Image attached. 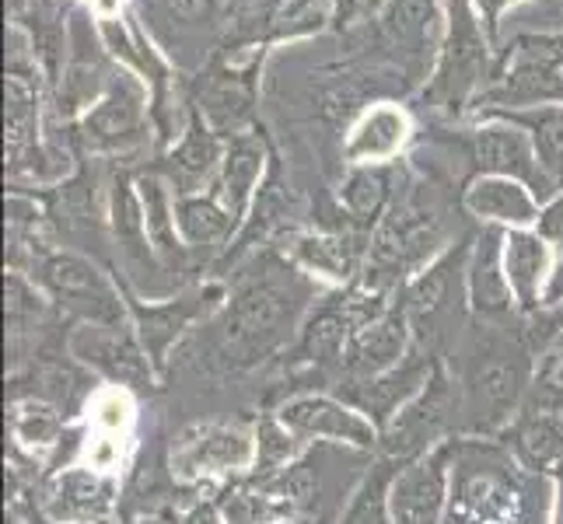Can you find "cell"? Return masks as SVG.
<instances>
[{
    "label": "cell",
    "instance_id": "6da1fadb",
    "mask_svg": "<svg viewBox=\"0 0 563 524\" xmlns=\"http://www.w3.org/2000/svg\"><path fill=\"white\" fill-rule=\"evenodd\" d=\"M221 312L207 322L213 360L224 371H252L295 346L301 325L319 301V287L277 245H266L239 263Z\"/></svg>",
    "mask_w": 563,
    "mask_h": 524
},
{
    "label": "cell",
    "instance_id": "7a4b0ae2",
    "mask_svg": "<svg viewBox=\"0 0 563 524\" xmlns=\"http://www.w3.org/2000/svg\"><path fill=\"white\" fill-rule=\"evenodd\" d=\"M452 357H459L449 364L462 399L459 437L497 441L526 410L532 388L536 349L526 339V328H494L473 322L470 336L459 339Z\"/></svg>",
    "mask_w": 563,
    "mask_h": 524
},
{
    "label": "cell",
    "instance_id": "3957f363",
    "mask_svg": "<svg viewBox=\"0 0 563 524\" xmlns=\"http://www.w3.org/2000/svg\"><path fill=\"white\" fill-rule=\"evenodd\" d=\"M473 235H462L413 274L399 290V304L413 328V343L438 360H449L459 346V336L470 315V290H465V269H470Z\"/></svg>",
    "mask_w": 563,
    "mask_h": 524
},
{
    "label": "cell",
    "instance_id": "277c9868",
    "mask_svg": "<svg viewBox=\"0 0 563 524\" xmlns=\"http://www.w3.org/2000/svg\"><path fill=\"white\" fill-rule=\"evenodd\" d=\"M25 277H32L56 312L70 319L74 325H106V328L130 325L123 283L115 277V269H109L99 259L49 245L38 252Z\"/></svg>",
    "mask_w": 563,
    "mask_h": 524
},
{
    "label": "cell",
    "instance_id": "5b68a950",
    "mask_svg": "<svg viewBox=\"0 0 563 524\" xmlns=\"http://www.w3.org/2000/svg\"><path fill=\"white\" fill-rule=\"evenodd\" d=\"M154 133V94L147 81L120 67L112 74L106 94L74 126V141L85 158L115 161L133 158L151 147Z\"/></svg>",
    "mask_w": 563,
    "mask_h": 524
},
{
    "label": "cell",
    "instance_id": "8992f818",
    "mask_svg": "<svg viewBox=\"0 0 563 524\" xmlns=\"http://www.w3.org/2000/svg\"><path fill=\"white\" fill-rule=\"evenodd\" d=\"M490 49L494 46L473 11V0H449V35L423 88V102L444 120L470 112L479 91L490 85Z\"/></svg>",
    "mask_w": 563,
    "mask_h": 524
},
{
    "label": "cell",
    "instance_id": "52a82bcc",
    "mask_svg": "<svg viewBox=\"0 0 563 524\" xmlns=\"http://www.w3.org/2000/svg\"><path fill=\"white\" fill-rule=\"evenodd\" d=\"M536 105H563V32L515 38V46L500 53L497 74L470 112L490 115Z\"/></svg>",
    "mask_w": 563,
    "mask_h": 524
},
{
    "label": "cell",
    "instance_id": "ba28073f",
    "mask_svg": "<svg viewBox=\"0 0 563 524\" xmlns=\"http://www.w3.org/2000/svg\"><path fill=\"white\" fill-rule=\"evenodd\" d=\"M120 277V274H115ZM123 294L130 308V325L133 333L141 336L147 357L154 364V371L165 378L168 371V357L192 328H203L213 315L221 312V304L228 298V283L224 280H203V283H186L176 294L165 298H144L137 294L123 277Z\"/></svg>",
    "mask_w": 563,
    "mask_h": 524
},
{
    "label": "cell",
    "instance_id": "9c48e42d",
    "mask_svg": "<svg viewBox=\"0 0 563 524\" xmlns=\"http://www.w3.org/2000/svg\"><path fill=\"white\" fill-rule=\"evenodd\" d=\"M252 465H256V431L242 423H189L168 451L172 479L189 490H218L231 479L249 476Z\"/></svg>",
    "mask_w": 563,
    "mask_h": 524
},
{
    "label": "cell",
    "instance_id": "30bf717a",
    "mask_svg": "<svg viewBox=\"0 0 563 524\" xmlns=\"http://www.w3.org/2000/svg\"><path fill=\"white\" fill-rule=\"evenodd\" d=\"M459 413H462L459 381L452 375L449 360H441L434 367L431 381H427L382 431L378 455L393 458L396 465L417 461L420 455L434 451L438 444L459 437Z\"/></svg>",
    "mask_w": 563,
    "mask_h": 524
},
{
    "label": "cell",
    "instance_id": "8fae6325",
    "mask_svg": "<svg viewBox=\"0 0 563 524\" xmlns=\"http://www.w3.org/2000/svg\"><path fill=\"white\" fill-rule=\"evenodd\" d=\"M228 0H141V25L172 67L203 74L221 49Z\"/></svg>",
    "mask_w": 563,
    "mask_h": 524
},
{
    "label": "cell",
    "instance_id": "7c38bea8",
    "mask_svg": "<svg viewBox=\"0 0 563 524\" xmlns=\"http://www.w3.org/2000/svg\"><path fill=\"white\" fill-rule=\"evenodd\" d=\"M260 67H263V53L249 56L245 64L224 60V56L218 53L203 67V74L192 77L189 105L197 109L224 141L242 137V133L260 126V112H256V105H260Z\"/></svg>",
    "mask_w": 563,
    "mask_h": 524
},
{
    "label": "cell",
    "instance_id": "4fadbf2b",
    "mask_svg": "<svg viewBox=\"0 0 563 524\" xmlns=\"http://www.w3.org/2000/svg\"><path fill=\"white\" fill-rule=\"evenodd\" d=\"M290 431L308 444H329V448L378 455L382 431L367 420L354 402L336 392H295L274 410Z\"/></svg>",
    "mask_w": 563,
    "mask_h": 524
},
{
    "label": "cell",
    "instance_id": "5bb4252c",
    "mask_svg": "<svg viewBox=\"0 0 563 524\" xmlns=\"http://www.w3.org/2000/svg\"><path fill=\"white\" fill-rule=\"evenodd\" d=\"M70 354L77 364H85L95 378L109 381L112 388L130 395H154L162 384V375L154 371L141 336L133 325L106 328V325H74L70 328Z\"/></svg>",
    "mask_w": 563,
    "mask_h": 524
},
{
    "label": "cell",
    "instance_id": "9a60e30c",
    "mask_svg": "<svg viewBox=\"0 0 563 524\" xmlns=\"http://www.w3.org/2000/svg\"><path fill=\"white\" fill-rule=\"evenodd\" d=\"M372 238H375L372 231H361L351 221L340 218L336 224H322L312 231L287 235V242L277 248L316 283L340 290L361 280L367 256H372Z\"/></svg>",
    "mask_w": 563,
    "mask_h": 524
},
{
    "label": "cell",
    "instance_id": "2e32d148",
    "mask_svg": "<svg viewBox=\"0 0 563 524\" xmlns=\"http://www.w3.org/2000/svg\"><path fill=\"white\" fill-rule=\"evenodd\" d=\"M25 493L56 524H112L120 511V476L106 469L67 465Z\"/></svg>",
    "mask_w": 563,
    "mask_h": 524
},
{
    "label": "cell",
    "instance_id": "e0dca14e",
    "mask_svg": "<svg viewBox=\"0 0 563 524\" xmlns=\"http://www.w3.org/2000/svg\"><path fill=\"white\" fill-rule=\"evenodd\" d=\"M449 8L444 0H393L378 18V32L385 49L396 53L399 67L410 74V81H431V64H438L444 35H449Z\"/></svg>",
    "mask_w": 563,
    "mask_h": 524
},
{
    "label": "cell",
    "instance_id": "ac0fdd59",
    "mask_svg": "<svg viewBox=\"0 0 563 524\" xmlns=\"http://www.w3.org/2000/svg\"><path fill=\"white\" fill-rule=\"evenodd\" d=\"M459 150L470 161V179H476V175H508V179L529 182L542 203L550 200L536 161V147L521 126L500 120V115H479V123L462 133Z\"/></svg>",
    "mask_w": 563,
    "mask_h": 524
},
{
    "label": "cell",
    "instance_id": "d6986e66",
    "mask_svg": "<svg viewBox=\"0 0 563 524\" xmlns=\"http://www.w3.org/2000/svg\"><path fill=\"white\" fill-rule=\"evenodd\" d=\"M459 441L452 437L438 444L434 451L420 455L417 461L402 465L393 479L388 508H393V524H444L452 500V472Z\"/></svg>",
    "mask_w": 563,
    "mask_h": 524
},
{
    "label": "cell",
    "instance_id": "ffe728a7",
    "mask_svg": "<svg viewBox=\"0 0 563 524\" xmlns=\"http://www.w3.org/2000/svg\"><path fill=\"white\" fill-rule=\"evenodd\" d=\"M504 227H479L470 245V269H465V290H470V315L476 325L494 328H526L518 312L515 290L504 274Z\"/></svg>",
    "mask_w": 563,
    "mask_h": 524
},
{
    "label": "cell",
    "instance_id": "44dd1931",
    "mask_svg": "<svg viewBox=\"0 0 563 524\" xmlns=\"http://www.w3.org/2000/svg\"><path fill=\"white\" fill-rule=\"evenodd\" d=\"M410 349H413V328L396 298L375 322H367L351 336V343L343 349V360H340V378L333 388L372 381L385 371H393V367H399L406 357H410Z\"/></svg>",
    "mask_w": 563,
    "mask_h": 524
},
{
    "label": "cell",
    "instance_id": "7402d4cb",
    "mask_svg": "<svg viewBox=\"0 0 563 524\" xmlns=\"http://www.w3.org/2000/svg\"><path fill=\"white\" fill-rule=\"evenodd\" d=\"M224 147H228V141L221 133L213 130L197 109H189L179 141L147 168L158 171L176 197H197V192H207L213 182H218Z\"/></svg>",
    "mask_w": 563,
    "mask_h": 524
},
{
    "label": "cell",
    "instance_id": "603a6c76",
    "mask_svg": "<svg viewBox=\"0 0 563 524\" xmlns=\"http://www.w3.org/2000/svg\"><path fill=\"white\" fill-rule=\"evenodd\" d=\"M459 207L465 218H473L479 227H536L542 200L536 189L521 179H508V175H476L465 179L459 192Z\"/></svg>",
    "mask_w": 563,
    "mask_h": 524
},
{
    "label": "cell",
    "instance_id": "cb8c5ba5",
    "mask_svg": "<svg viewBox=\"0 0 563 524\" xmlns=\"http://www.w3.org/2000/svg\"><path fill=\"white\" fill-rule=\"evenodd\" d=\"M438 364H441L438 357L423 354V349L413 343L410 357H406L399 367H393V371H385V375H378L372 381L340 384V388H333V392L343 395L346 402H354L357 410L378 426V431H385V426L393 423V416L402 410V405L410 402L427 381H431Z\"/></svg>",
    "mask_w": 563,
    "mask_h": 524
},
{
    "label": "cell",
    "instance_id": "d4e9b609",
    "mask_svg": "<svg viewBox=\"0 0 563 524\" xmlns=\"http://www.w3.org/2000/svg\"><path fill=\"white\" fill-rule=\"evenodd\" d=\"M556 269V248L536 227H518L504 235V274L515 290L521 319L547 312L550 280Z\"/></svg>",
    "mask_w": 563,
    "mask_h": 524
},
{
    "label": "cell",
    "instance_id": "484cf974",
    "mask_svg": "<svg viewBox=\"0 0 563 524\" xmlns=\"http://www.w3.org/2000/svg\"><path fill=\"white\" fill-rule=\"evenodd\" d=\"M269 154H274V144L263 133V126L242 133V137H231L224 147V161L218 171V182L210 189L218 192V200L224 203V210L235 218L242 227L249 221V210L256 203V192L266 179L269 168ZM242 235V231H239Z\"/></svg>",
    "mask_w": 563,
    "mask_h": 524
},
{
    "label": "cell",
    "instance_id": "4316f807",
    "mask_svg": "<svg viewBox=\"0 0 563 524\" xmlns=\"http://www.w3.org/2000/svg\"><path fill=\"white\" fill-rule=\"evenodd\" d=\"M413 141L410 112L396 102H375L357 112V120L346 130L343 161L346 165H396L402 150Z\"/></svg>",
    "mask_w": 563,
    "mask_h": 524
},
{
    "label": "cell",
    "instance_id": "83f0119b",
    "mask_svg": "<svg viewBox=\"0 0 563 524\" xmlns=\"http://www.w3.org/2000/svg\"><path fill=\"white\" fill-rule=\"evenodd\" d=\"M137 192H141V203H144V224H147V238H151L154 256H158V263L165 266V274L179 283L186 274L200 269V263L179 235L176 192H172V186L147 165L137 171Z\"/></svg>",
    "mask_w": 563,
    "mask_h": 524
},
{
    "label": "cell",
    "instance_id": "f1b7e54d",
    "mask_svg": "<svg viewBox=\"0 0 563 524\" xmlns=\"http://www.w3.org/2000/svg\"><path fill=\"white\" fill-rule=\"evenodd\" d=\"M508 455L542 482L563 476V416L542 410H521L515 423L497 437Z\"/></svg>",
    "mask_w": 563,
    "mask_h": 524
},
{
    "label": "cell",
    "instance_id": "f546056e",
    "mask_svg": "<svg viewBox=\"0 0 563 524\" xmlns=\"http://www.w3.org/2000/svg\"><path fill=\"white\" fill-rule=\"evenodd\" d=\"M402 165H346L336 200L340 218L351 221L361 231H378L388 207L396 203V192L402 186Z\"/></svg>",
    "mask_w": 563,
    "mask_h": 524
},
{
    "label": "cell",
    "instance_id": "4dcf8cb0",
    "mask_svg": "<svg viewBox=\"0 0 563 524\" xmlns=\"http://www.w3.org/2000/svg\"><path fill=\"white\" fill-rule=\"evenodd\" d=\"M176 224L186 248L203 266H218L242 231V224L224 210L213 189L197 192V197H176Z\"/></svg>",
    "mask_w": 563,
    "mask_h": 524
},
{
    "label": "cell",
    "instance_id": "1f68e13d",
    "mask_svg": "<svg viewBox=\"0 0 563 524\" xmlns=\"http://www.w3.org/2000/svg\"><path fill=\"white\" fill-rule=\"evenodd\" d=\"M213 500L224 514V524H295L301 511L295 500L284 497L274 482H260L252 476L231 479L213 490Z\"/></svg>",
    "mask_w": 563,
    "mask_h": 524
},
{
    "label": "cell",
    "instance_id": "d6a6232c",
    "mask_svg": "<svg viewBox=\"0 0 563 524\" xmlns=\"http://www.w3.org/2000/svg\"><path fill=\"white\" fill-rule=\"evenodd\" d=\"M490 115H500V120H508L529 133L547 192L550 197L560 192L563 189V105L508 109V112H490Z\"/></svg>",
    "mask_w": 563,
    "mask_h": 524
},
{
    "label": "cell",
    "instance_id": "836d02e7",
    "mask_svg": "<svg viewBox=\"0 0 563 524\" xmlns=\"http://www.w3.org/2000/svg\"><path fill=\"white\" fill-rule=\"evenodd\" d=\"M402 465L393 458L375 455L361 482L351 490L343 503V514L336 524H393V508H388V493H393V479Z\"/></svg>",
    "mask_w": 563,
    "mask_h": 524
},
{
    "label": "cell",
    "instance_id": "e575fe53",
    "mask_svg": "<svg viewBox=\"0 0 563 524\" xmlns=\"http://www.w3.org/2000/svg\"><path fill=\"white\" fill-rule=\"evenodd\" d=\"M252 431H256V465H252L249 476L260 482L277 479L284 469H290V465L312 448V444L301 441L277 413H260L256 423H252Z\"/></svg>",
    "mask_w": 563,
    "mask_h": 524
},
{
    "label": "cell",
    "instance_id": "d590c367",
    "mask_svg": "<svg viewBox=\"0 0 563 524\" xmlns=\"http://www.w3.org/2000/svg\"><path fill=\"white\" fill-rule=\"evenodd\" d=\"M526 410H542V413L563 410V328L550 333L536 349L532 388H529Z\"/></svg>",
    "mask_w": 563,
    "mask_h": 524
},
{
    "label": "cell",
    "instance_id": "8d00e7d4",
    "mask_svg": "<svg viewBox=\"0 0 563 524\" xmlns=\"http://www.w3.org/2000/svg\"><path fill=\"white\" fill-rule=\"evenodd\" d=\"M388 4H393V0H333V25L351 32L357 25H367V22H375V18H382Z\"/></svg>",
    "mask_w": 563,
    "mask_h": 524
},
{
    "label": "cell",
    "instance_id": "74e56055",
    "mask_svg": "<svg viewBox=\"0 0 563 524\" xmlns=\"http://www.w3.org/2000/svg\"><path fill=\"white\" fill-rule=\"evenodd\" d=\"M536 231L556 248V256H560V252H563V189L553 192V197H550L547 203H542L539 221H536Z\"/></svg>",
    "mask_w": 563,
    "mask_h": 524
},
{
    "label": "cell",
    "instance_id": "f35d334b",
    "mask_svg": "<svg viewBox=\"0 0 563 524\" xmlns=\"http://www.w3.org/2000/svg\"><path fill=\"white\" fill-rule=\"evenodd\" d=\"M518 4H521V0H473V11H476V18H479L483 32H487L490 46L497 43V35H500L504 14H508L511 8H518Z\"/></svg>",
    "mask_w": 563,
    "mask_h": 524
},
{
    "label": "cell",
    "instance_id": "ab89813d",
    "mask_svg": "<svg viewBox=\"0 0 563 524\" xmlns=\"http://www.w3.org/2000/svg\"><path fill=\"white\" fill-rule=\"evenodd\" d=\"M183 524H224V514L218 508V500H213V493L192 500L189 508L183 511Z\"/></svg>",
    "mask_w": 563,
    "mask_h": 524
},
{
    "label": "cell",
    "instance_id": "60d3db41",
    "mask_svg": "<svg viewBox=\"0 0 563 524\" xmlns=\"http://www.w3.org/2000/svg\"><path fill=\"white\" fill-rule=\"evenodd\" d=\"M547 524H563V476L550 482V517Z\"/></svg>",
    "mask_w": 563,
    "mask_h": 524
},
{
    "label": "cell",
    "instance_id": "b9f144b4",
    "mask_svg": "<svg viewBox=\"0 0 563 524\" xmlns=\"http://www.w3.org/2000/svg\"><path fill=\"white\" fill-rule=\"evenodd\" d=\"M123 524H183V517L172 514V511H147V514H137V517H130Z\"/></svg>",
    "mask_w": 563,
    "mask_h": 524
},
{
    "label": "cell",
    "instance_id": "7bdbcfd3",
    "mask_svg": "<svg viewBox=\"0 0 563 524\" xmlns=\"http://www.w3.org/2000/svg\"><path fill=\"white\" fill-rule=\"evenodd\" d=\"M295 524H308V521H305V517H301V521H295Z\"/></svg>",
    "mask_w": 563,
    "mask_h": 524
},
{
    "label": "cell",
    "instance_id": "ee69618b",
    "mask_svg": "<svg viewBox=\"0 0 563 524\" xmlns=\"http://www.w3.org/2000/svg\"><path fill=\"white\" fill-rule=\"evenodd\" d=\"M560 416H563V410H560Z\"/></svg>",
    "mask_w": 563,
    "mask_h": 524
}]
</instances>
